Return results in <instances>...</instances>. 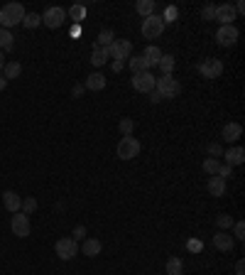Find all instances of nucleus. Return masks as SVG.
Here are the masks:
<instances>
[{
	"mask_svg": "<svg viewBox=\"0 0 245 275\" xmlns=\"http://www.w3.org/2000/svg\"><path fill=\"white\" fill-rule=\"evenodd\" d=\"M209 157H213V160H216V157H223V148L218 143H211L209 145Z\"/></svg>",
	"mask_w": 245,
	"mask_h": 275,
	"instance_id": "nucleus-37",
	"label": "nucleus"
},
{
	"mask_svg": "<svg viewBox=\"0 0 245 275\" xmlns=\"http://www.w3.org/2000/svg\"><path fill=\"white\" fill-rule=\"evenodd\" d=\"M238 37H240V32H238L235 25H221L218 32H216V42L221 44V47H233L238 42Z\"/></svg>",
	"mask_w": 245,
	"mask_h": 275,
	"instance_id": "nucleus-9",
	"label": "nucleus"
},
{
	"mask_svg": "<svg viewBox=\"0 0 245 275\" xmlns=\"http://www.w3.org/2000/svg\"><path fill=\"white\" fill-rule=\"evenodd\" d=\"M39 25H42V17H39L37 12H25L23 27H27V30H34V27H39Z\"/></svg>",
	"mask_w": 245,
	"mask_h": 275,
	"instance_id": "nucleus-29",
	"label": "nucleus"
},
{
	"mask_svg": "<svg viewBox=\"0 0 245 275\" xmlns=\"http://www.w3.org/2000/svg\"><path fill=\"white\" fill-rule=\"evenodd\" d=\"M84 91H86V88H84V84H76V86L71 88V96H74V99H78V96H84Z\"/></svg>",
	"mask_w": 245,
	"mask_h": 275,
	"instance_id": "nucleus-41",
	"label": "nucleus"
},
{
	"mask_svg": "<svg viewBox=\"0 0 245 275\" xmlns=\"http://www.w3.org/2000/svg\"><path fill=\"white\" fill-rule=\"evenodd\" d=\"M54 251H56V255H59L62 261H71V258L78 253V246H76L74 239L64 236V239H59V241L54 243Z\"/></svg>",
	"mask_w": 245,
	"mask_h": 275,
	"instance_id": "nucleus-8",
	"label": "nucleus"
},
{
	"mask_svg": "<svg viewBox=\"0 0 245 275\" xmlns=\"http://www.w3.org/2000/svg\"><path fill=\"white\" fill-rule=\"evenodd\" d=\"M67 17H71L76 25L81 20H86V5H71V8L67 10Z\"/></svg>",
	"mask_w": 245,
	"mask_h": 275,
	"instance_id": "nucleus-25",
	"label": "nucleus"
},
{
	"mask_svg": "<svg viewBox=\"0 0 245 275\" xmlns=\"http://www.w3.org/2000/svg\"><path fill=\"white\" fill-rule=\"evenodd\" d=\"M181 270H184V261L177 258V255H172L167 261V275H181Z\"/></svg>",
	"mask_w": 245,
	"mask_h": 275,
	"instance_id": "nucleus-28",
	"label": "nucleus"
},
{
	"mask_svg": "<svg viewBox=\"0 0 245 275\" xmlns=\"http://www.w3.org/2000/svg\"><path fill=\"white\" fill-rule=\"evenodd\" d=\"M106 84H108V81H106V77H103L100 71H93V74H89V77H86L84 88H86V91H103V88H106Z\"/></svg>",
	"mask_w": 245,
	"mask_h": 275,
	"instance_id": "nucleus-17",
	"label": "nucleus"
},
{
	"mask_svg": "<svg viewBox=\"0 0 245 275\" xmlns=\"http://www.w3.org/2000/svg\"><path fill=\"white\" fill-rule=\"evenodd\" d=\"M199 71H201V77L203 79H218L223 74V62L221 59H203L199 64Z\"/></svg>",
	"mask_w": 245,
	"mask_h": 275,
	"instance_id": "nucleus-10",
	"label": "nucleus"
},
{
	"mask_svg": "<svg viewBox=\"0 0 245 275\" xmlns=\"http://www.w3.org/2000/svg\"><path fill=\"white\" fill-rule=\"evenodd\" d=\"M113 40H115V34H113V30H100L98 34V42H96V47H111Z\"/></svg>",
	"mask_w": 245,
	"mask_h": 275,
	"instance_id": "nucleus-30",
	"label": "nucleus"
},
{
	"mask_svg": "<svg viewBox=\"0 0 245 275\" xmlns=\"http://www.w3.org/2000/svg\"><path fill=\"white\" fill-rule=\"evenodd\" d=\"M235 17H238V15H235V8L231 5V3L216 5V17H213V20H218L221 25H233Z\"/></svg>",
	"mask_w": 245,
	"mask_h": 275,
	"instance_id": "nucleus-12",
	"label": "nucleus"
},
{
	"mask_svg": "<svg viewBox=\"0 0 245 275\" xmlns=\"http://www.w3.org/2000/svg\"><path fill=\"white\" fill-rule=\"evenodd\" d=\"M235 275H245V263L243 261H238V263H235Z\"/></svg>",
	"mask_w": 245,
	"mask_h": 275,
	"instance_id": "nucleus-42",
	"label": "nucleus"
},
{
	"mask_svg": "<svg viewBox=\"0 0 245 275\" xmlns=\"http://www.w3.org/2000/svg\"><path fill=\"white\" fill-rule=\"evenodd\" d=\"M37 209V199L34 197H27V199H23V214H27V216H30V214H32V211Z\"/></svg>",
	"mask_w": 245,
	"mask_h": 275,
	"instance_id": "nucleus-35",
	"label": "nucleus"
},
{
	"mask_svg": "<svg viewBox=\"0 0 245 275\" xmlns=\"http://www.w3.org/2000/svg\"><path fill=\"white\" fill-rule=\"evenodd\" d=\"M5 88H8V81H5V79H3V74H0V91H5Z\"/></svg>",
	"mask_w": 245,
	"mask_h": 275,
	"instance_id": "nucleus-47",
	"label": "nucleus"
},
{
	"mask_svg": "<svg viewBox=\"0 0 245 275\" xmlns=\"http://www.w3.org/2000/svg\"><path fill=\"white\" fill-rule=\"evenodd\" d=\"M81 251H84V255H89V258H96V255L103 251V243H100L98 239H84Z\"/></svg>",
	"mask_w": 245,
	"mask_h": 275,
	"instance_id": "nucleus-18",
	"label": "nucleus"
},
{
	"mask_svg": "<svg viewBox=\"0 0 245 275\" xmlns=\"http://www.w3.org/2000/svg\"><path fill=\"white\" fill-rule=\"evenodd\" d=\"M23 17H25V8L20 3H8L0 8V27L3 30H10L15 25H23Z\"/></svg>",
	"mask_w": 245,
	"mask_h": 275,
	"instance_id": "nucleus-1",
	"label": "nucleus"
},
{
	"mask_svg": "<svg viewBox=\"0 0 245 275\" xmlns=\"http://www.w3.org/2000/svg\"><path fill=\"white\" fill-rule=\"evenodd\" d=\"M233 239H235V241H243V239H245V224H243V221L233 224Z\"/></svg>",
	"mask_w": 245,
	"mask_h": 275,
	"instance_id": "nucleus-36",
	"label": "nucleus"
},
{
	"mask_svg": "<svg viewBox=\"0 0 245 275\" xmlns=\"http://www.w3.org/2000/svg\"><path fill=\"white\" fill-rule=\"evenodd\" d=\"M216 175L221 177V179H228V177H233V167L221 165V167H218V172H216Z\"/></svg>",
	"mask_w": 245,
	"mask_h": 275,
	"instance_id": "nucleus-39",
	"label": "nucleus"
},
{
	"mask_svg": "<svg viewBox=\"0 0 245 275\" xmlns=\"http://www.w3.org/2000/svg\"><path fill=\"white\" fill-rule=\"evenodd\" d=\"M115 153H118L120 160H135L140 155V140L133 138V135H122L118 148H115Z\"/></svg>",
	"mask_w": 245,
	"mask_h": 275,
	"instance_id": "nucleus-3",
	"label": "nucleus"
},
{
	"mask_svg": "<svg viewBox=\"0 0 245 275\" xmlns=\"http://www.w3.org/2000/svg\"><path fill=\"white\" fill-rule=\"evenodd\" d=\"M133 88L137 94H150V91H155V77H152V71L133 74Z\"/></svg>",
	"mask_w": 245,
	"mask_h": 275,
	"instance_id": "nucleus-11",
	"label": "nucleus"
},
{
	"mask_svg": "<svg viewBox=\"0 0 245 275\" xmlns=\"http://www.w3.org/2000/svg\"><path fill=\"white\" fill-rule=\"evenodd\" d=\"M216 226H218V231H228V229L233 226V219H231L228 214H218V216H216Z\"/></svg>",
	"mask_w": 245,
	"mask_h": 275,
	"instance_id": "nucleus-32",
	"label": "nucleus"
},
{
	"mask_svg": "<svg viewBox=\"0 0 245 275\" xmlns=\"http://www.w3.org/2000/svg\"><path fill=\"white\" fill-rule=\"evenodd\" d=\"M187 246H189V251H201V243L199 241H189Z\"/></svg>",
	"mask_w": 245,
	"mask_h": 275,
	"instance_id": "nucleus-44",
	"label": "nucleus"
},
{
	"mask_svg": "<svg viewBox=\"0 0 245 275\" xmlns=\"http://www.w3.org/2000/svg\"><path fill=\"white\" fill-rule=\"evenodd\" d=\"M3 204H5V209L10 211V214H17V211L23 209V197L15 194L12 189H8V192H3Z\"/></svg>",
	"mask_w": 245,
	"mask_h": 275,
	"instance_id": "nucleus-14",
	"label": "nucleus"
},
{
	"mask_svg": "<svg viewBox=\"0 0 245 275\" xmlns=\"http://www.w3.org/2000/svg\"><path fill=\"white\" fill-rule=\"evenodd\" d=\"M118 128H120L122 135H133V131H135V121H133V118H122V121L118 123Z\"/></svg>",
	"mask_w": 245,
	"mask_h": 275,
	"instance_id": "nucleus-34",
	"label": "nucleus"
},
{
	"mask_svg": "<svg viewBox=\"0 0 245 275\" xmlns=\"http://www.w3.org/2000/svg\"><path fill=\"white\" fill-rule=\"evenodd\" d=\"M174 64H177V62H174V57L172 54H162L159 57V62H157V66L162 69V74H172V71H174Z\"/></svg>",
	"mask_w": 245,
	"mask_h": 275,
	"instance_id": "nucleus-27",
	"label": "nucleus"
},
{
	"mask_svg": "<svg viewBox=\"0 0 245 275\" xmlns=\"http://www.w3.org/2000/svg\"><path fill=\"white\" fill-rule=\"evenodd\" d=\"M78 34H81V25H74L71 27V37H78Z\"/></svg>",
	"mask_w": 245,
	"mask_h": 275,
	"instance_id": "nucleus-45",
	"label": "nucleus"
},
{
	"mask_svg": "<svg viewBox=\"0 0 245 275\" xmlns=\"http://www.w3.org/2000/svg\"><path fill=\"white\" fill-rule=\"evenodd\" d=\"M140 32H142V37H145V40H157L159 34L165 32V22H162V17H159V15H150V17H145V20H142Z\"/></svg>",
	"mask_w": 245,
	"mask_h": 275,
	"instance_id": "nucleus-4",
	"label": "nucleus"
},
{
	"mask_svg": "<svg viewBox=\"0 0 245 275\" xmlns=\"http://www.w3.org/2000/svg\"><path fill=\"white\" fill-rule=\"evenodd\" d=\"M223 157H226V165L228 167H238L245 162V150L240 145H235V148H228V150H223Z\"/></svg>",
	"mask_w": 245,
	"mask_h": 275,
	"instance_id": "nucleus-13",
	"label": "nucleus"
},
{
	"mask_svg": "<svg viewBox=\"0 0 245 275\" xmlns=\"http://www.w3.org/2000/svg\"><path fill=\"white\" fill-rule=\"evenodd\" d=\"M106 62H108V52H106V47H93V52H91V64L103 66Z\"/></svg>",
	"mask_w": 245,
	"mask_h": 275,
	"instance_id": "nucleus-24",
	"label": "nucleus"
},
{
	"mask_svg": "<svg viewBox=\"0 0 245 275\" xmlns=\"http://www.w3.org/2000/svg\"><path fill=\"white\" fill-rule=\"evenodd\" d=\"M39 17H42V25H47L49 30H56V27H62L64 20H67V10L59 8V5H54V8H47Z\"/></svg>",
	"mask_w": 245,
	"mask_h": 275,
	"instance_id": "nucleus-7",
	"label": "nucleus"
},
{
	"mask_svg": "<svg viewBox=\"0 0 245 275\" xmlns=\"http://www.w3.org/2000/svg\"><path fill=\"white\" fill-rule=\"evenodd\" d=\"M150 101H152V103H159V101H162V96H159L157 91H150Z\"/></svg>",
	"mask_w": 245,
	"mask_h": 275,
	"instance_id": "nucleus-43",
	"label": "nucleus"
},
{
	"mask_svg": "<svg viewBox=\"0 0 245 275\" xmlns=\"http://www.w3.org/2000/svg\"><path fill=\"white\" fill-rule=\"evenodd\" d=\"M12 47H15V34L10 30H3L0 27V52H10Z\"/></svg>",
	"mask_w": 245,
	"mask_h": 275,
	"instance_id": "nucleus-22",
	"label": "nucleus"
},
{
	"mask_svg": "<svg viewBox=\"0 0 245 275\" xmlns=\"http://www.w3.org/2000/svg\"><path fill=\"white\" fill-rule=\"evenodd\" d=\"M213 246H216L218 251H223V253H226V251H233L235 239L228 231H218L216 236H213Z\"/></svg>",
	"mask_w": 245,
	"mask_h": 275,
	"instance_id": "nucleus-15",
	"label": "nucleus"
},
{
	"mask_svg": "<svg viewBox=\"0 0 245 275\" xmlns=\"http://www.w3.org/2000/svg\"><path fill=\"white\" fill-rule=\"evenodd\" d=\"M201 17H203V20H213V17H216V5H206V8L201 10Z\"/></svg>",
	"mask_w": 245,
	"mask_h": 275,
	"instance_id": "nucleus-38",
	"label": "nucleus"
},
{
	"mask_svg": "<svg viewBox=\"0 0 245 275\" xmlns=\"http://www.w3.org/2000/svg\"><path fill=\"white\" fill-rule=\"evenodd\" d=\"M106 52H108V57H113V62H125L133 54V44H130V40H113L111 47H106Z\"/></svg>",
	"mask_w": 245,
	"mask_h": 275,
	"instance_id": "nucleus-5",
	"label": "nucleus"
},
{
	"mask_svg": "<svg viewBox=\"0 0 245 275\" xmlns=\"http://www.w3.org/2000/svg\"><path fill=\"white\" fill-rule=\"evenodd\" d=\"M135 10H137V15H142V17L155 15V0H137V3H135Z\"/></svg>",
	"mask_w": 245,
	"mask_h": 275,
	"instance_id": "nucleus-23",
	"label": "nucleus"
},
{
	"mask_svg": "<svg viewBox=\"0 0 245 275\" xmlns=\"http://www.w3.org/2000/svg\"><path fill=\"white\" fill-rule=\"evenodd\" d=\"M3 66H5V54L0 52V74H3Z\"/></svg>",
	"mask_w": 245,
	"mask_h": 275,
	"instance_id": "nucleus-48",
	"label": "nucleus"
},
{
	"mask_svg": "<svg viewBox=\"0 0 245 275\" xmlns=\"http://www.w3.org/2000/svg\"><path fill=\"white\" fill-rule=\"evenodd\" d=\"M122 66H125V62H113V71H122Z\"/></svg>",
	"mask_w": 245,
	"mask_h": 275,
	"instance_id": "nucleus-46",
	"label": "nucleus"
},
{
	"mask_svg": "<svg viewBox=\"0 0 245 275\" xmlns=\"http://www.w3.org/2000/svg\"><path fill=\"white\" fill-rule=\"evenodd\" d=\"M128 64H130V69H133V74H142V71H150V64H147V59H145L142 54L130 57V59H128Z\"/></svg>",
	"mask_w": 245,
	"mask_h": 275,
	"instance_id": "nucleus-21",
	"label": "nucleus"
},
{
	"mask_svg": "<svg viewBox=\"0 0 245 275\" xmlns=\"http://www.w3.org/2000/svg\"><path fill=\"white\" fill-rule=\"evenodd\" d=\"M209 192H211V197H223L226 194V179H221L218 175H213V177H209Z\"/></svg>",
	"mask_w": 245,
	"mask_h": 275,
	"instance_id": "nucleus-19",
	"label": "nucleus"
},
{
	"mask_svg": "<svg viewBox=\"0 0 245 275\" xmlns=\"http://www.w3.org/2000/svg\"><path fill=\"white\" fill-rule=\"evenodd\" d=\"M155 91L165 99H177L179 94H181V84H179V79H174L172 74H162L159 79H155Z\"/></svg>",
	"mask_w": 245,
	"mask_h": 275,
	"instance_id": "nucleus-2",
	"label": "nucleus"
},
{
	"mask_svg": "<svg viewBox=\"0 0 245 275\" xmlns=\"http://www.w3.org/2000/svg\"><path fill=\"white\" fill-rule=\"evenodd\" d=\"M10 229H12V233H15L17 239H27V236L32 233V221H30V216H27V214L17 211V214H12Z\"/></svg>",
	"mask_w": 245,
	"mask_h": 275,
	"instance_id": "nucleus-6",
	"label": "nucleus"
},
{
	"mask_svg": "<svg viewBox=\"0 0 245 275\" xmlns=\"http://www.w3.org/2000/svg\"><path fill=\"white\" fill-rule=\"evenodd\" d=\"M147 59V64L150 66H157V62H159V57H162V52H159V47H155V44H147L145 54H142Z\"/></svg>",
	"mask_w": 245,
	"mask_h": 275,
	"instance_id": "nucleus-26",
	"label": "nucleus"
},
{
	"mask_svg": "<svg viewBox=\"0 0 245 275\" xmlns=\"http://www.w3.org/2000/svg\"><path fill=\"white\" fill-rule=\"evenodd\" d=\"M240 135H243V125H240V123H226L221 131V138L226 143H235Z\"/></svg>",
	"mask_w": 245,
	"mask_h": 275,
	"instance_id": "nucleus-16",
	"label": "nucleus"
},
{
	"mask_svg": "<svg viewBox=\"0 0 245 275\" xmlns=\"http://www.w3.org/2000/svg\"><path fill=\"white\" fill-rule=\"evenodd\" d=\"M159 17H162L165 25H167V22H177V17H179L177 5H167V8H165V15H159Z\"/></svg>",
	"mask_w": 245,
	"mask_h": 275,
	"instance_id": "nucleus-31",
	"label": "nucleus"
},
{
	"mask_svg": "<svg viewBox=\"0 0 245 275\" xmlns=\"http://www.w3.org/2000/svg\"><path fill=\"white\" fill-rule=\"evenodd\" d=\"M218 167H221V162H218V160H213V157H206V160H203V172H206V175H216V172H218Z\"/></svg>",
	"mask_w": 245,
	"mask_h": 275,
	"instance_id": "nucleus-33",
	"label": "nucleus"
},
{
	"mask_svg": "<svg viewBox=\"0 0 245 275\" xmlns=\"http://www.w3.org/2000/svg\"><path fill=\"white\" fill-rule=\"evenodd\" d=\"M20 74H23V64H20V62H5V66H3V79H5V81L17 79Z\"/></svg>",
	"mask_w": 245,
	"mask_h": 275,
	"instance_id": "nucleus-20",
	"label": "nucleus"
},
{
	"mask_svg": "<svg viewBox=\"0 0 245 275\" xmlns=\"http://www.w3.org/2000/svg\"><path fill=\"white\" fill-rule=\"evenodd\" d=\"M84 239H86V226L78 224L76 229H74V241H84Z\"/></svg>",
	"mask_w": 245,
	"mask_h": 275,
	"instance_id": "nucleus-40",
	"label": "nucleus"
}]
</instances>
